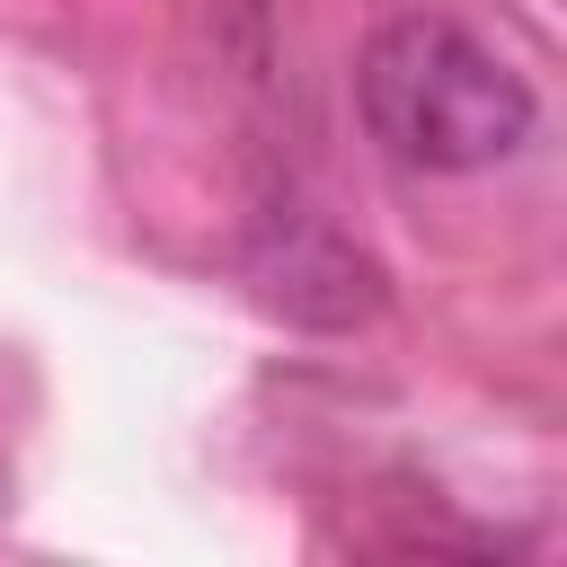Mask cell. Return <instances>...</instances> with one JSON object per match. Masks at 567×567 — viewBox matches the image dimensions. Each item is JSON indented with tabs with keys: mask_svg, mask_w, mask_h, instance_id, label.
Returning a JSON list of instances; mask_svg holds the SVG:
<instances>
[{
	"mask_svg": "<svg viewBox=\"0 0 567 567\" xmlns=\"http://www.w3.org/2000/svg\"><path fill=\"white\" fill-rule=\"evenodd\" d=\"M354 106H363V133L381 142V159H399L416 177H478V168L514 159L540 124L532 80L443 9H399L363 35Z\"/></svg>",
	"mask_w": 567,
	"mask_h": 567,
	"instance_id": "1",
	"label": "cell"
},
{
	"mask_svg": "<svg viewBox=\"0 0 567 567\" xmlns=\"http://www.w3.org/2000/svg\"><path fill=\"white\" fill-rule=\"evenodd\" d=\"M257 292L275 310H292V319H319V328H346V319H363L381 301L372 266L337 239V221H319L301 204L266 213V230H257Z\"/></svg>",
	"mask_w": 567,
	"mask_h": 567,
	"instance_id": "2",
	"label": "cell"
}]
</instances>
